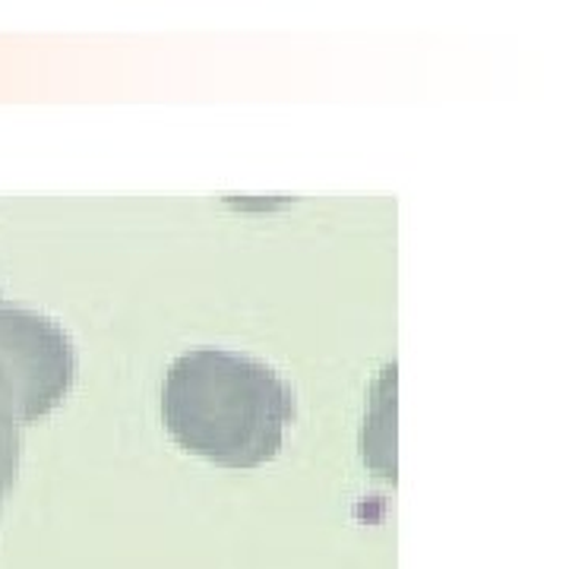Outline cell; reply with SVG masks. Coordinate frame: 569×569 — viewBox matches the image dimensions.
Instances as JSON below:
<instances>
[{
  "label": "cell",
  "instance_id": "cell-1",
  "mask_svg": "<svg viewBox=\"0 0 569 569\" xmlns=\"http://www.w3.org/2000/svg\"><path fill=\"white\" fill-rule=\"evenodd\" d=\"M162 418L190 456L222 468H257L279 456L295 392L250 355L190 348L164 373Z\"/></svg>",
  "mask_w": 569,
  "mask_h": 569
}]
</instances>
